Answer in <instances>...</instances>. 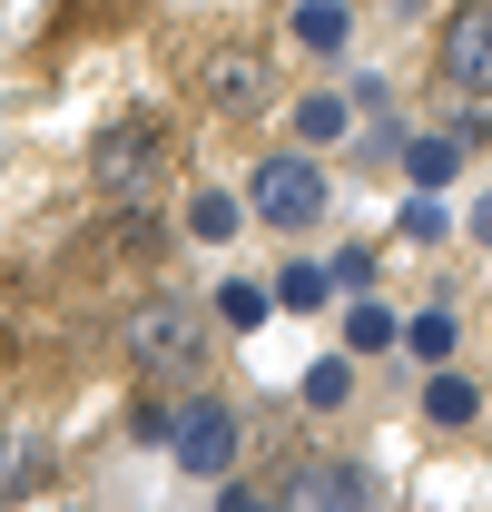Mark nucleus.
Here are the masks:
<instances>
[{"label":"nucleus","mask_w":492,"mask_h":512,"mask_svg":"<svg viewBox=\"0 0 492 512\" xmlns=\"http://www.w3.org/2000/svg\"><path fill=\"white\" fill-rule=\"evenodd\" d=\"M158 148H168L158 119H119L109 138H99V188L119 197V207H138V197L158 188Z\"/></svg>","instance_id":"obj_3"},{"label":"nucleus","mask_w":492,"mask_h":512,"mask_svg":"<svg viewBox=\"0 0 492 512\" xmlns=\"http://www.w3.org/2000/svg\"><path fill=\"white\" fill-rule=\"evenodd\" d=\"M404 178H414V188H443V178H453V138H414V148H404Z\"/></svg>","instance_id":"obj_14"},{"label":"nucleus","mask_w":492,"mask_h":512,"mask_svg":"<svg viewBox=\"0 0 492 512\" xmlns=\"http://www.w3.org/2000/svg\"><path fill=\"white\" fill-rule=\"evenodd\" d=\"M306 404H345V365H335V355L306 375Z\"/></svg>","instance_id":"obj_19"},{"label":"nucleus","mask_w":492,"mask_h":512,"mask_svg":"<svg viewBox=\"0 0 492 512\" xmlns=\"http://www.w3.org/2000/svg\"><path fill=\"white\" fill-rule=\"evenodd\" d=\"M404 237H414V247H433V237H443V207H433V188L404 207Z\"/></svg>","instance_id":"obj_18"},{"label":"nucleus","mask_w":492,"mask_h":512,"mask_svg":"<svg viewBox=\"0 0 492 512\" xmlns=\"http://www.w3.org/2000/svg\"><path fill=\"white\" fill-rule=\"evenodd\" d=\"M345 30H355L345 0H296V40H306V50H345Z\"/></svg>","instance_id":"obj_10"},{"label":"nucleus","mask_w":492,"mask_h":512,"mask_svg":"<svg viewBox=\"0 0 492 512\" xmlns=\"http://www.w3.org/2000/svg\"><path fill=\"white\" fill-rule=\"evenodd\" d=\"M119 345H128V365H138V375H197V355H207L197 316H187V306H168V296H158V306H138Z\"/></svg>","instance_id":"obj_2"},{"label":"nucleus","mask_w":492,"mask_h":512,"mask_svg":"<svg viewBox=\"0 0 492 512\" xmlns=\"http://www.w3.org/2000/svg\"><path fill=\"white\" fill-rule=\"evenodd\" d=\"M355 128V99H335V89H315V99H296V138L306 148H325V138H345Z\"/></svg>","instance_id":"obj_8"},{"label":"nucleus","mask_w":492,"mask_h":512,"mask_svg":"<svg viewBox=\"0 0 492 512\" xmlns=\"http://www.w3.org/2000/svg\"><path fill=\"white\" fill-rule=\"evenodd\" d=\"M345 345H355V355H384V345H404V316H384L374 296H355V306H345Z\"/></svg>","instance_id":"obj_9"},{"label":"nucleus","mask_w":492,"mask_h":512,"mask_svg":"<svg viewBox=\"0 0 492 512\" xmlns=\"http://www.w3.org/2000/svg\"><path fill=\"white\" fill-rule=\"evenodd\" d=\"M443 79L473 89V99H492V0H463L443 20Z\"/></svg>","instance_id":"obj_4"},{"label":"nucleus","mask_w":492,"mask_h":512,"mask_svg":"<svg viewBox=\"0 0 492 512\" xmlns=\"http://www.w3.org/2000/svg\"><path fill=\"white\" fill-rule=\"evenodd\" d=\"M207 89H217V109H256L276 79H266V60H256V50H217V60H207Z\"/></svg>","instance_id":"obj_7"},{"label":"nucleus","mask_w":492,"mask_h":512,"mask_svg":"<svg viewBox=\"0 0 492 512\" xmlns=\"http://www.w3.org/2000/svg\"><path fill=\"white\" fill-rule=\"evenodd\" d=\"M217 316H227V325H266V286H246V276L217 286Z\"/></svg>","instance_id":"obj_16"},{"label":"nucleus","mask_w":492,"mask_h":512,"mask_svg":"<svg viewBox=\"0 0 492 512\" xmlns=\"http://www.w3.org/2000/svg\"><path fill=\"white\" fill-rule=\"evenodd\" d=\"M473 227H483V237H492V207H483V217H473Z\"/></svg>","instance_id":"obj_20"},{"label":"nucleus","mask_w":492,"mask_h":512,"mask_svg":"<svg viewBox=\"0 0 492 512\" xmlns=\"http://www.w3.org/2000/svg\"><path fill=\"white\" fill-rule=\"evenodd\" d=\"M473 404H483V394H473L463 375H433L424 384V414H433V424H473Z\"/></svg>","instance_id":"obj_12"},{"label":"nucleus","mask_w":492,"mask_h":512,"mask_svg":"<svg viewBox=\"0 0 492 512\" xmlns=\"http://www.w3.org/2000/svg\"><path fill=\"white\" fill-rule=\"evenodd\" d=\"M325 276H335L345 296H365V286H374V256H365V247H345V256H335V266H325Z\"/></svg>","instance_id":"obj_17"},{"label":"nucleus","mask_w":492,"mask_h":512,"mask_svg":"<svg viewBox=\"0 0 492 512\" xmlns=\"http://www.w3.org/2000/svg\"><path fill=\"white\" fill-rule=\"evenodd\" d=\"M286 503H315V512H355V503H374V483L355 473V463H306V473L286 483Z\"/></svg>","instance_id":"obj_6"},{"label":"nucleus","mask_w":492,"mask_h":512,"mask_svg":"<svg viewBox=\"0 0 492 512\" xmlns=\"http://www.w3.org/2000/svg\"><path fill=\"white\" fill-rule=\"evenodd\" d=\"M246 217H266V227H315V217H325V168H315L306 148L266 158V168L246 178Z\"/></svg>","instance_id":"obj_1"},{"label":"nucleus","mask_w":492,"mask_h":512,"mask_svg":"<svg viewBox=\"0 0 492 512\" xmlns=\"http://www.w3.org/2000/svg\"><path fill=\"white\" fill-rule=\"evenodd\" d=\"M168 453H178L197 483H217V473L237 463V414H227V404H187L178 434H168Z\"/></svg>","instance_id":"obj_5"},{"label":"nucleus","mask_w":492,"mask_h":512,"mask_svg":"<svg viewBox=\"0 0 492 512\" xmlns=\"http://www.w3.org/2000/svg\"><path fill=\"white\" fill-rule=\"evenodd\" d=\"M404 345H414L424 365H443V355H453V316H443V306H433V316H404Z\"/></svg>","instance_id":"obj_15"},{"label":"nucleus","mask_w":492,"mask_h":512,"mask_svg":"<svg viewBox=\"0 0 492 512\" xmlns=\"http://www.w3.org/2000/svg\"><path fill=\"white\" fill-rule=\"evenodd\" d=\"M325 296H335V276H325V266H286V276H276V306H296V316L325 306Z\"/></svg>","instance_id":"obj_13"},{"label":"nucleus","mask_w":492,"mask_h":512,"mask_svg":"<svg viewBox=\"0 0 492 512\" xmlns=\"http://www.w3.org/2000/svg\"><path fill=\"white\" fill-rule=\"evenodd\" d=\"M237 217H246V207H237V197H217V188H197V197H187V227H197L207 247H217V237H237Z\"/></svg>","instance_id":"obj_11"}]
</instances>
